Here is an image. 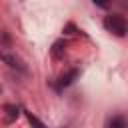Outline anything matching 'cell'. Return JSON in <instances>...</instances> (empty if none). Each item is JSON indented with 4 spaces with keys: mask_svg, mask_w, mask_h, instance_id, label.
I'll use <instances>...</instances> for the list:
<instances>
[{
    "mask_svg": "<svg viewBox=\"0 0 128 128\" xmlns=\"http://www.w3.org/2000/svg\"><path fill=\"white\" fill-rule=\"evenodd\" d=\"M104 28L108 32H112L114 36H126L128 32V22L124 20V16L120 14H108L104 18Z\"/></svg>",
    "mask_w": 128,
    "mask_h": 128,
    "instance_id": "cell-1",
    "label": "cell"
},
{
    "mask_svg": "<svg viewBox=\"0 0 128 128\" xmlns=\"http://www.w3.org/2000/svg\"><path fill=\"white\" fill-rule=\"evenodd\" d=\"M76 78H78V68L68 70L66 74H62V76L58 78V82H56V90H64V88H68Z\"/></svg>",
    "mask_w": 128,
    "mask_h": 128,
    "instance_id": "cell-2",
    "label": "cell"
},
{
    "mask_svg": "<svg viewBox=\"0 0 128 128\" xmlns=\"http://www.w3.org/2000/svg\"><path fill=\"white\" fill-rule=\"evenodd\" d=\"M0 58L10 66V68H16V70H26V66H24V62L18 58V56H14V54H10V52H4V50H0Z\"/></svg>",
    "mask_w": 128,
    "mask_h": 128,
    "instance_id": "cell-3",
    "label": "cell"
},
{
    "mask_svg": "<svg viewBox=\"0 0 128 128\" xmlns=\"http://www.w3.org/2000/svg\"><path fill=\"white\" fill-rule=\"evenodd\" d=\"M4 112H6V122H8V124L14 122V120L20 116V108H18L16 104H6V106H4Z\"/></svg>",
    "mask_w": 128,
    "mask_h": 128,
    "instance_id": "cell-4",
    "label": "cell"
},
{
    "mask_svg": "<svg viewBox=\"0 0 128 128\" xmlns=\"http://www.w3.org/2000/svg\"><path fill=\"white\" fill-rule=\"evenodd\" d=\"M64 48H66V42H64V40L54 42V46H52V56H54V58H60V56L64 54Z\"/></svg>",
    "mask_w": 128,
    "mask_h": 128,
    "instance_id": "cell-5",
    "label": "cell"
},
{
    "mask_svg": "<svg viewBox=\"0 0 128 128\" xmlns=\"http://www.w3.org/2000/svg\"><path fill=\"white\" fill-rule=\"evenodd\" d=\"M106 124L112 126V128H124V126H128V120H126V118H120V116H114V118H110Z\"/></svg>",
    "mask_w": 128,
    "mask_h": 128,
    "instance_id": "cell-6",
    "label": "cell"
},
{
    "mask_svg": "<svg viewBox=\"0 0 128 128\" xmlns=\"http://www.w3.org/2000/svg\"><path fill=\"white\" fill-rule=\"evenodd\" d=\"M26 116H28V120H30V122H32V124H36V126H44V124H42V122H40V120H38V118H36V116H32V114H30V112H26Z\"/></svg>",
    "mask_w": 128,
    "mask_h": 128,
    "instance_id": "cell-7",
    "label": "cell"
},
{
    "mask_svg": "<svg viewBox=\"0 0 128 128\" xmlns=\"http://www.w3.org/2000/svg\"><path fill=\"white\" fill-rule=\"evenodd\" d=\"M92 2H94L96 6H100V8H106V6H108V0H92Z\"/></svg>",
    "mask_w": 128,
    "mask_h": 128,
    "instance_id": "cell-8",
    "label": "cell"
}]
</instances>
